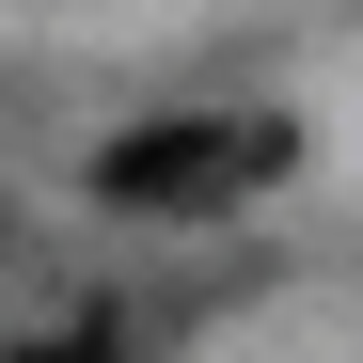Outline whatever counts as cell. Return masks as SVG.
<instances>
[{
    "mask_svg": "<svg viewBox=\"0 0 363 363\" xmlns=\"http://www.w3.org/2000/svg\"><path fill=\"white\" fill-rule=\"evenodd\" d=\"M300 143H284V111H158V127L127 143H95V206H127V221H206L237 190H269Z\"/></svg>",
    "mask_w": 363,
    "mask_h": 363,
    "instance_id": "1",
    "label": "cell"
},
{
    "mask_svg": "<svg viewBox=\"0 0 363 363\" xmlns=\"http://www.w3.org/2000/svg\"><path fill=\"white\" fill-rule=\"evenodd\" d=\"M0 363H127V316H64V332H32V347H0Z\"/></svg>",
    "mask_w": 363,
    "mask_h": 363,
    "instance_id": "2",
    "label": "cell"
}]
</instances>
